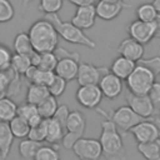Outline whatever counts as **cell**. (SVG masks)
<instances>
[{
	"instance_id": "obj_20",
	"label": "cell",
	"mask_w": 160,
	"mask_h": 160,
	"mask_svg": "<svg viewBox=\"0 0 160 160\" xmlns=\"http://www.w3.org/2000/svg\"><path fill=\"white\" fill-rule=\"evenodd\" d=\"M14 134L11 132L10 125L8 121L0 120V154L6 159L10 154L12 142H14Z\"/></svg>"
},
{
	"instance_id": "obj_25",
	"label": "cell",
	"mask_w": 160,
	"mask_h": 160,
	"mask_svg": "<svg viewBox=\"0 0 160 160\" xmlns=\"http://www.w3.org/2000/svg\"><path fill=\"white\" fill-rule=\"evenodd\" d=\"M9 125H10L11 132L14 134L15 138H18V139L28 138L29 131H30V124L28 122L26 119L21 118L20 115H16L15 118H12L9 121Z\"/></svg>"
},
{
	"instance_id": "obj_2",
	"label": "cell",
	"mask_w": 160,
	"mask_h": 160,
	"mask_svg": "<svg viewBox=\"0 0 160 160\" xmlns=\"http://www.w3.org/2000/svg\"><path fill=\"white\" fill-rule=\"evenodd\" d=\"M34 50L38 52L55 51L59 45V34L54 24L46 18L31 24L28 31Z\"/></svg>"
},
{
	"instance_id": "obj_46",
	"label": "cell",
	"mask_w": 160,
	"mask_h": 160,
	"mask_svg": "<svg viewBox=\"0 0 160 160\" xmlns=\"http://www.w3.org/2000/svg\"><path fill=\"white\" fill-rule=\"evenodd\" d=\"M32 1H34V0H22V6H24V8L28 6V5H29L30 2H32Z\"/></svg>"
},
{
	"instance_id": "obj_17",
	"label": "cell",
	"mask_w": 160,
	"mask_h": 160,
	"mask_svg": "<svg viewBox=\"0 0 160 160\" xmlns=\"http://www.w3.org/2000/svg\"><path fill=\"white\" fill-rule=\"evenodd\" d=\"M116 51L119 52V55L125 56V58L138 62L140 59H142L145 49H144L142 44H140L139 41L134 40L132 38L129 36V38L121 40V42L118 45Z\"/></svg>"
},
{
	"instance_id": "obj_18",
	"label": "cell",
	"mask_w": 160,
	"mask_h": 160,
	"mask_svg": "<svg viewBox=\"0 0 160 160\" xmlns=\"http://www.w3.org/2000/svg\"><path fill=\"white\" fill-rule=\"evenodd\" d=\"M135 66H136V61L119 55L111 62L110 71L112 74H115L118 78H120L121 80H126L129 78V75L132 72V70L135 69Z\"/></svg>"
},
{
	"instance_id": "obj_36",
	"label": "cell",
	"mask_w": 160,
	"mask_h": 160,
	"mask_svg": "<svg viewBox=\"0 0 160 160\" xmlns=\"http://www.w3.org/2000/svg\"><path fill=\"white\" fill-rule=\"evenodd\" d=\"M15 15V9L10 0H0V24L9 22Z\"/></svg>"
},
{
	"instance_id": "obj_31",
	"label": "cell",
	"mask_w": 160,
	"mask_h": 160,
	"mask_svg": "<svg viewBox=\"0 0 160 160\" xmlns=\"http://www.w3.org/2000/svg\"><path fill=\"white\" fill-rule=\"evenodd\" d=\"M58 55L55 51H48V52H40V62L38 65L39 69L54 71L58 64Z\"/></svg>"
},
{
	"instance_id": "obj_42",
	"label": "cell",
	"mask_w": 160,
	"mask_h": 160,
	"mask_svg": "<svg viewBox=\"0 0 160 160\" xmlns=\"http://www.w3.org/2000/svg\"><path fill=\"white\" fill-rule=\"evenodd\" d=\"M69 2L74 4L75 6H82V5H95L98 0H68Z\"/></svg>"
},
{
	"instance_id": "obj_44",
	"label": "cell",
	"mask_w": 160,
	"mask_h": 160,
	"mask_svg": "<svg viewBox=\"0 0 160 160\" xmlns=\"http://www.w3.org/2000/svg\"><path fill=\"white\" fill-rule=\"evenodd\" d=\"M30 60H31V65L38 66V65H39V62H40V52L34 51V52L30 55Z\"/></svg>"
},
{
	"instance_id": "obj_41",
	"label": "cell",
	"mask_w": 160,
	"mask_h": 160,
	"mask_svg": "<svg viewBox=\"0 0 160 160\" xmlns=\"http://www.w3.org/2000/svg\"><path fill=\"white\" fill-rule=\"evenodd\" d=\"M148 95H149V98L151 99V101L154 102V105H155L156 108H159V106H160V82H159V81H155V82L151 85V88H150Z\"/></svg>"
},
{
	"instance_id": "obj_34",
	"label": "cell",
	"mask_w": 160,
	"mask_h": 160,
	"mask_svg": "<svg viewBox=\"0 0 160 160\" xmlns=\"http://www.w3.org/2000/svg\"><path fill=\"white\" fill-rule=\"evenodd\" d=\"M20 76L19 74H16L11 68L6 69V70H0V91L8 94L9 86L11 84V81L16 78Z\"/></svg>"
},
{
	"instance_id": "obj_27",
	"label": "cell",
	"mask_w": 160,
	"mask_h": 160,
	"mask_svg": "<svg viewBox=\"0 0 160 160\" xmlns=\"http://www.w3.org/2000/svg\"><path fill=\"white\" fill-rule=\"evenodd\" d=\"M18 115V105L10 96H4L0 99V120L10 121Z\"/></svg>"
},
{
	"instance_id": "obj_6",
	"label": "cell",
	"mask_w": 160,
	"mask_h": 160,
	"mask_svg": "<svg viewBox=\"0 0 160 160\" xmlns=\"http://www.w3.org/2000/svg\"><path fill=\"white\" fill-rule=\"evenodd\" d=\"M58 51V64L55 68V74L61 76L66 81H72L76 79L79 65H80V55L78 52H70L64 48H56Z\"/></svg>"
},
{
	"instance_id": "obj_8",
	"label": "cell",
	"mask_w": 160,
	"mask_h": 160,
	"mask_svg": "<svg viewBox=\"0 0 160 160\" xmlns=\"http://www.w3.org/2000/svg\"><path fill=\"white\" fill-rule=\"evenodd\" d=\"M80 160H99L102 156L101 144L96 139L80 138L71 149Z\"/></svg>"
},
{
	"instance_id": "obj_13",
	"label": "cell",
	"mask_w": 160,
	"mask_h": 160,
	"mask_svg": "<svg viewBox=\"0 0 160 160\" xmlns=\"http://www.w3.org/2000/svg\"><path fill=\"white\" fill-rule=\"evenodd\" d=\"M128 34L130 38H132L134 40L139 41L142 45L155 39V30L152 22L141 21L139 19L130 22V25L128 26Z\"/></svg>"
},
{
	"instance_id": "obj_45",
	"label": "cell",
	"mask_w": 160,
	"mask_h": 160,
	"mask_svg": "<svg viewBox=\"0 0 160 160\" xmlns=\"http://www.w3.org/2000/svg\"><path fill=\"white\" fill-rule=\"evenodd\" d=\"M152 4H154V6L156 8L158 12H160V0H152Z\"/></svg>"
},
{
	"instance_id": "obj_39",
	"label": "cell",
	"mask_w": 160,
	"mask_h": 160,
	"mask_svg": "<svg viewBox=\"0 0 160 160\" xmlns=\"http://www.w3.org/2000/svg\"><path fill=\"white\" fill-rule=\"evenodd\" d=\"M69 114H70V110H69L68 105L62 104V105H59V106H58V109H56V111H55V114H54L52 118L56 119V120L65 128V124H66V120H68V118H69Z\"/></svg>"
},
{
	"instance_id": "obj_29",
	"label": "cell",
	"mask_w": 160,
	"mask_h": 160,
	"mask_svg": "<svg viewBox=\"0 0 160 160\" xmlns=\"http://www.w3.org/2000/svg\"><path fill=\"white\" fill-rule=\"evenodd\" d=\"M58 106H59V104H58L56 98L52 95H49L42 102H40L38 105V111L42 119H49V118L54 116Z\"/></svg>"
},
{
	"instance_id": "obj_33",
	"label": "cell",
	"mask_w": 160,
	"mask_h": 160,
	"mask_svg": "<svg viewBox=\"0 0 160 160\" xmlns=\"http://www.w3.org/2000/svg\"><path fill=\"white\" fill-rule=\"evenodd\" d=\"M64 0H40L39 9L46 14H58L59 10L62 8Z\"/></svg>"
},
{
	"instance_id": "obj_9",
	"label": "cell",
	"mask_w": 160,
	"mask_h": 160,
	"mask_svg": "<svg viewBox=\"0 0 160 160\" xmlns=\"http://www.w3.org/2000/svg\"><path fill=\"white\" fill-rule=\"evenodd\" d=\"M104 95L100 90V86L98 84L92 85H79V89L76 90L75 99L78 104H80L85 109H96Z\"/></svg>"
},
{
	"instance_id": "obj_49",
	"label": "cell",
	"mask_w": 160,
	"mask_h": 160,
	"mask_svg": "<svg viewBox=\"0 0 160 160\" xmlns=\"http://www.w3.org/2000/svg\"><path fill=\"white\" fill-rule=\"evenodd\" d=\"M104 1H119V0H104Z\"/></svg>"
},
{
	"instance_id": "obj_3",
	"label": "cell",
	"mask_w": 160,
	"mask_h": 160,
	"mask_svg": "<svg viewBox=\"0 0 160 160\" xmlns=\"http://www.w3.org/2000/svg\"><path fill=\"white\" fill-rule=\"evenodd\" d=\"M45 18L54 24L59 36L62 38L65 41L70 44H75V45H82L89 49L96 48V42L91 38H89L84 32V30L74 25L71 21H64L59 16V14H46Z\"/></svg>"
},
{
	"instance_id": "obj_38",
	"label": "cell",
	"mask_w": 160,
	"mask_h": 160,
	"mask_svg": "<svg viewBox=\"0 0 160 160\" xmlns=\"http://www.w3.org/2000/svg\"><path fill=\"white\" fill-rule=\"evenodd\" d=\"M11 58H12L11 50L6 45L0 44V70H6L10 68Z\"/></svg>"
},
{
	"instance_id": "obj_1",
	"label": "cell",
	"mask_w": 160,
	"mask_h": 160,
	"mask_svg": "<svg viewBox=\"0 0 160 160\" xmlns=\"http://www.w3.org/2000/svg\"><path fill=\"white\" fill-rule=\"evenodd\" d=\"M98 111L105 118L101 121V132H100V144L102 149V156L106 160H125L126 159V151L122 142V138L114 124V121L108 116L106 112H104L101 109H98Z\"/></svg>"
},
{
	"instance_id": "obj_43",
	"label": "cell",
	"mask_w": 160,
	"mask_h": 160,
	"mask_svg": "<svg viewBox=\"0 0 160 160\" xmlns=\"http://www.w3.org/2000/svg\"><path fill=\"white\" fill-rule=\"evenodd\" d=\"M152 25H154V30H155V38H156V39H160V12H159L158 16L154 19Z\"/></svg>"
},
{
	"instance_id": "obj_16",
	"label": "cell",
	"mask_w": 160,
	"mask_h": 160,
	"mask_svg": "<svg viewBox=\"0 0 160 160\" xmlns=\"http://www.w3.org/2000/svg\"><path fill=\"white\" fill-rule=\"evenodd\" d=\"M96 18L98 15H96L95 5H82V6H76L75 14L72 15L70 21L81 30H88L94 26Z\"/></svg>"
},
{
	"instance_id": "obj_4",
	"label": "cell",
	"mask_w": 160,
	"mask_h": 160,
	"mask_svg": "<svg viewBox=\"0 0 160 160\" xmlns=\"http://www.w3.org/2000/svg\"><path fill=\"white\" fill-rule=\"evenodd\" d=\"M125 81L130 92L138 95H145L149 92L151 85L156 81V75L144 64L136 62L135 69Z\"/></svg>"
},
{
	"instance_id": "obj_26",
	"label": "cell",
	"mask_w": 160,
	"mask_h": 160,
	"mask_svg": "<svg viewBox=\"0 0 160 160\" xmlns=\"http://www.w3.org/2000/svg\"><path fill=\"white\" fill-rule=\"evenodd\" d=\"M41 145H42V142H38L29 138H25L19 144V154L24 160H34V158Z\"/></svg>"
},
{
	"instance_id": "obj_14",
	"label": "cell",
	"mask_w": 160,
	"mask_h": 160,
	"mask_svg": "<svg viewBox=\"0 0 160 160\" xmlns=\"http://www.w3.org/2000/svg\"><path fill=\"white\" fill-rule=\"evenodd\" d=\"M98 85L100 86V90H101L104 98L110 99V100L119 98L124 89L122 80L120 78H118L115 74H112L111 71H108L106 74H104Z\"/></svg>"
},
{
	"instance_id": "obj_37",
	"label": "cell",
	"mask_w": 160,
	"mask_h": 160,
	"mask_svg": "<svg viewBox=\"0 0 160 160\" xmlns=\"http://www.w3.org/2000/svg\"><path fill=\"white\" fill-rule=\"evenodd\" d=\"M28 138L31 139V140H34V141H38V142H44V141H45V138H46L45 119H44L39 125L30 128V131H29Z\"/></svg>"
},
{
	"instance_id": "obj_24",
	"label": "cell",
	"mask_w": 160,
	"mask_h": 160,
	"mask_svg": "<svg viewBox=\"0 0 160 160\" xmlns=\"http://www.w3.org/2000/svg\"><path fill=\"white\" fill-rule=\"evenodd\" d=\"M14 50L18 54L29 55V56L35 51L28 32H19V34L15 35V38H14Z\"/></svg>"
},
{
	"instance_id": "obj_10",
	"label": "cell",
	"mask_w": 160,
	"mask_h": 160,
	"mask_svg": "<svg viewBox=\"0 0 160 160\" xmlns=\"http://www.w3.org/2000/svg\"><path fill=\"white\" fill-rule=\"evenodd\" d=\"M125 99L128 101V105L142 119H149L155 114L156 106L154 105V102L151 101V99L149 98L148 94L138 95V94H132L128 90Z\"/></svg>"
},
{
	"instance_id": "obj_22",
	"label": "cell",
	"mask_w": 160,
	"mask_h": 160,
	"mask_svg": "<svg viewBox=\"0 0 160 160\" xmlns=\"http://www.w3.org/2000/svg\"><path fill=\"white\" fill-rule=\"evenodd\" d=\"M50 95L48 86L45 85H40V84H30L26 91V101L34 105H39L40 102H42L48 96Z\"/></svg>"
},
{
	"instance_id": "obj_35",
	"label": "cell",
	"mask_w": 160,
	"mask_h": 160,
	"mask_svg": "<svg viewBox=\"0 0 160 160\" xmlns=\"http://www.w3.org/2000/svg\"><path fill=\"white\" fill-rule=\"evenodd\" d=\"M66 84H68V81H66L65 79H62L61 76L55 75L54 80H52V81L50 82V85L48 86L50 95H52V96H55V98L61 96V95L64 94L65 89H66Z\"/></svg>"
},
{
	"instance_id": "obj_32",
	"label": "cell",
	"mask_w": 160,
	"mask_h": 160,
	"mask_svg": "<svg viewBox=\"0 0 160 160\" xmlns=\"http://www.w3.org/2000/svg\"><path fill=\"white\" fill-rule=\"evenodd\" d=\"M34 160H60V154L56 148L51 145H41Z\"/></svg>"
},
{
	"instance_id": "obj_7",
	"label": "cell",
	"mask_w": 160,
	"mask_h": 160,
	"mask_svg": "<svg viewBox=\"0 0 160 160\" xmlns=\"http://www.w3.org/2000/svg\"><path fill=\"white\" fill-rule=\"evenodd\" d=\"M110 118V116H109ZM114 124L116 125L118 130L122 134L130 131V129L132 126H135L138 122H140L141 120H144L140 115H138L129 105H122V106H119L116 108L112 114H111V118H110Z\"/></svg>"
},
{
	"instance_id": "obj_19",
	"label": "cell",
	"mask_w": 160,
	"mask_h": 160,
	"mask_svg": "<svg viewBox=\"0 0 160 160\" xmlns=\"http://www.w3.org/2000/svg\"><path fill=\"white\" fill-rule=\"evenodd\" d=\"M45 128H46V138L45 141L50 145H58L62 141L65 128L54 118L45 119Z\"/></svg>"
},
{
	"instance_id": "obj_11",
	"label": "cell",
	"mask_w": 160,
	"mask_h": 160,
	"mask_svg": "<svg viewBox=\"0 0 160 160\" xmlns=\"http://www.w3.org/2000/svg\"><path fill=\"white\" fill-rule=\"evenodd\" d=\"M130 132L132 134L136 142H149L160 140V128L150 120H141L135 126L130 129Z\"/></svg>"
},
{
	"instance_id": "obj_48",
	"label": "cell",
	"mask_w": 160,
	"mask_h": 160,
	"mask_svg": "<svg viewBox=\"0 0 160 160\" xmlns=\"http://www.w3.org/2000/svg\"><path fill=\"white\" fill-rule=\"evenodd\" d=\"M0 160H6V159H5V158H4V156L0 154Z\"/></svg>"
},
{
	"instance_id": "obj_47",
	"label": "cell",
	"mask_w": 160,
	"mask_h": 160,
	"mask_svg": "<svg viewBox=\"0 0 160 160\" xmlns=\"http://www.w3.org/2000/svg\"><path fill=\"white\" fill-rule=\"evenodd\" d=\"M4 96H6V94H5V92H1V91H0V99H1V98H4Z\"/></svg>"
},
{
	"instance_id": "obj_50",
	"label": "cell",
	"mask_w": 160,
	"mask_h": 160,
	"mask_svg": "<svg viewBox=\"0 0 160 160\" xmlns=\"http://www.w3.org/2000/svg\"><path fill=\"white\" fill-rule=\"evenodd\" d=\"M159 116H160V106H159Z\"/></svg>"
},
{
	"instance_id": "obj_40",
	"label": "cell",
	"mask_w": 160,
	"mask_h": 160,
	"mask_svg": "<svg viewBox=\"0 0 160 160\" xmlns=\"http://www.w3.org/2000/svg\"><path fill=\"white\" fill-rule=\"evenodd\" d=\"M138 62H141L145 66H148L150 70L155 72L156 76L160 74V56H152L150 59H140Z\"/></svg>"
},
{
	"instance_id": "obj_28",
	"label": "cell",
	"mask_w": 160,
	"mask_h": 160,
	"mask_svg": "<svg viewBox=\"0 0 160 160\" xmlns=\"http://www.w3.org/2000/svg\"><path fill=\"white\" fill-rule=\"evenodd\" d=\"M31 66V60L29 55H22V54H12L11 58V64L10 68L19 75H25L28 69Z\"/></svg>"
},
{
	"instance_id": "obj_21",
	"label": "cell",
	"mask_w": 160,
	"mask_h": 160,
	"mask_svg": "<svg viewBox=\"0 0 160 160\" xmlns=\"http://www.w3.org/2000/svg\"><path fill=\"white\" fill-rule=\"evenodd\" d=\"M18 115L26 119L28 122L30 124V128L39 125L44 120L41 118V115L39 114V111H38V106L34 105V104H30L28 101L18 106Z\"/></svg>"
},
{
	"instance_id": "obj_15",
	"label": "cell",
	"mask_w": 160,
	"mask_h": 160,
	"mask_svg": "<svg viewBox=\"0 0 160 160\" xmlns=\"http://www.w3.org/2000/svg\"><path fill=\"white\" fill-rule=\"evenodd\" d=\"M129 6L130 5L125 4L122 0H119V1L98 0V2L95 4L96 15H98V18H100L104 21H111V20L116 19L121 14V11Z\"/></svg>"
},
{
	"instance_id": "obj_30",
	"label": "cell",
	"mask_w": 160,
	"mask_h": 160,
	"mask_svg": "<svg viewBox=\"0 0 160 160\" xmlns=\"http://www.w3.org/2000/svg\"><path fill=\"white\" fill-rule=\"evenodd\" d=\"M135 12H136V18L139 20L146 21V22H152L154 19L159 14L152 2H144V4L139 5Z\"/></svg>"
},
{
	"instance_id": "obj_12",
	"label": "cell",
	"mask_w": 160,
	"mask_h": 160,
	"mask_svg": "<svg viewBox=\"0 0 160 160\" xmlns=\"http://www.w3.org/2000/svg\"><path fill=\"white\" fill-rule=\"evenodd\" d=\"M108 70L106 68H100L95 66L89 62H80L79 65V71L76 75V81L79 85H92V84H99L101 76L106 74Z\"/></svg>"
},
{
	"instance_id": "obj_23",
	"label": "cell",
	"mask_w": 160,
	"mask_h": 160,
	"mask_svg": "<svg viewBox=\"0 0 160 160\" xmlns=\"http://www.w3.org/2000/svg\"><path fill=\"white\" fill-rule=\"evenodd\" d=\"M138 151L145 158V160H160V140L138 142Z\"/></svg>"
},
{
	"instance_id": "obj_5",
	"label": "cell",
	"mask_w": 160,
	"mask_h": 160,
	"mask_svg": "<svg viewBox=\"0 0 160 160\" xmlns=\"http://www.w3.org/2000/svg\"><path fill=\"white\" fill-rule=\"evenodd\" d=\"M85 129H86V118L85 115L79 111V110H74L70 111L69 118L66 120L65 124V134L62 138V146L66 150H71L74 144L84 136L85 134Z\"/></svg>"
}]
</instances>
